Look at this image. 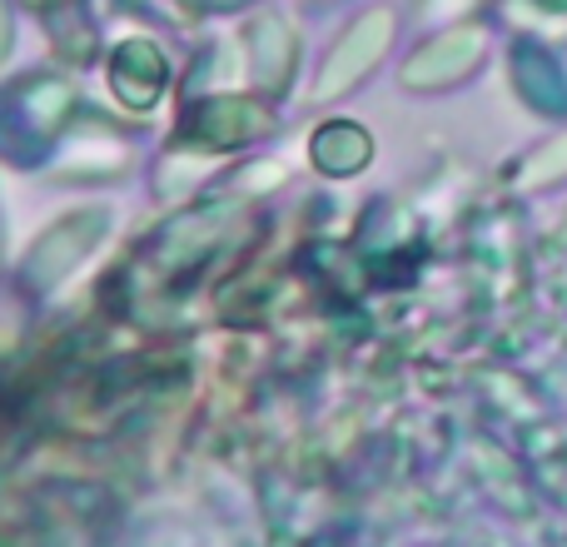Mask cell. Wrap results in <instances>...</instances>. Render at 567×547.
<instances>
[{"mask_svg": "<svg viewBox=\"0 0 567 547\" xmlns=\"http://www.w3.org/2000/svg\"><path fill=\"white\" fill-rule=\"evenodd\" d=\"M493 60V25L488 20H453L439 25L419 40V45L403 55L399 80L403 90H419V95H439V90L468 85L483 65Z\"/></svg>", "mask_w": 567, "mask_h": 547, "instance_id": "obj_1", "label": "cell"}, {"mask_svg": "<svg viewBox=\"0 0 567 547\" xmlns=\"http://www.w3.org/2000/svg\"><path fill=\"white\" fill-rule=\"evenodd\" d=\"M503 70L523 110L538 120H567V60L548 35H508Z\"/></svg>", "mask_w": 567, "mask_h": 547, "instance_id": "obj_2", "label": "cell"}, {"mask_svg": "<svg viewBox=\"0 0 567 547\" xmlns=\"http://www.w3.org/2000/svg\"><path fill=\"white\" fill-rule=\"evenodd\" d=\"M393 35H399V10H393V6H369L339 40H333L329 60H323V70H319L313 95H319V100L343 95V90H353L363 75H373V65L389 55Z\"/></svg>", "mask_w": 567, "mask_h": 547, "instance_id": "obj_3", "label": "cell"}, {"mask_svg": "<svg viewBox=\"0 0 567 547\" xmlns=\"http://www.w3.org/2000/svg\"><path fill=\"white\" fill-rule=\"evenodd\" d=\"M319 159L329 169H359L363 159H369V135H363L359 125H349V120H339V125H329L319 135Z\"/></svg>", "mask_w": 567, "mask_h": 547, "instance_id": "obj_4", "label": "cell"}, {"mask_svg": "<svg viewBox=\"0 0 567 547\" xmlns=\"http://www.w3.org/2000/svg\"><path fill=\"white\" fill-rule=\"evenodd\" d=\"M483 6L488 0H423V20L439 30V25H453V20H478Z\"/></svg>", "mask_w": 567, "mask_h": 547, "instance_id": "obj_5", "label": "cell"}]
</instances>
